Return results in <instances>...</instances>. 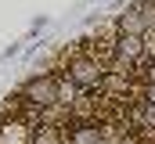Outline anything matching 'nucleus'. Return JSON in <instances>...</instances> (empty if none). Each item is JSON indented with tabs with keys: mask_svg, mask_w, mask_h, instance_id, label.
Segmentation results:
<instances>
[{
	"mask_svg": "<svg viewBox=\"0 0 155 144\" xmlns=\"http://www.w3.org/2000/svg\"><path fill=\"white\" fill-rule=\"evenodd\" d=\"M69 79L79 83V87H94V83L101 79V69H97V61H90V58H76V61L69 65Z\"/></svg>",
	"mask_w": 155,
	"mask_h": 144,
	"instance_id": "f03ea898",
	"label": "nucleus"
},
{
	"mask_svg": "<svg viewBox=\"0 0 155 144\" xmlns=\"http://www.w3.org/2000/svg\"><path fill=\"white\" fill-rule=\"evenodd\" d=\"M116 51H119V58H137V54L144 51V43H141V36H123Z\"/></svg>",
	"mask_w": 155,
	"mask_h": 144,
	"instance_id": "20e7f679",
	"label": "nucleus"
},
{
	"mask_svg": "<svg viewBox=\"0 0 155 144\" xmlns=\"http://www.w3.org/2000/svg\"><path fill=\"white\" fill-rule=\"evenodd\" d=\"M123 144H137V141H134V137H126V141H123Z\"/></svg>",
	"mask_w": 155,
	"mask_h": 144,
	"instance_id": "9b49d317",
	"label": "nucleus"
},
{
	"mask_svg": "<svg viewBox=\"0 0 155 144\" xmlns=\"http://www.w3.org/2000/svg\"><path fill=\"white\" fill-rule=\"evenodd\" d=\"M25 126H18V123H11V126H4L0 130V144H25Z\"/></svg>",
	"mask_w": 155,
	"mask_h": 144,
	"instance_id": "39448f33",
	"label": "nucleus"
},
{
	"mask_svg": "<svg viewBox=\"0 0 155 144\" xmlns=\"http://www.w3.org/2000/svg\"><path fill=\"white\" fill-rule=\"evenodd\" d=\"M25 97H29L33 105H54V101H58V83H54L51 76L33 79V83H25Z\"/></svg>",
	"mask_w": 155,
	"mask_h": 144,
	"instance_id": "f257e3e1",
	"label": "nucleus"
},
{
	"mask_svg": "<svg viewBox=\"0 0 155 144\" xmlns=\"http://www.w3.org/2000/svg\"><path fill=\"white\" fill-rule=\"evenodd\" d=\"M76 144H101V137H97V130L83 126V130H76Z\"/></svg>",
	"mask_w": 155,
	"mask_h": 144,
	"instance_id": "423d86ee",
	"label": "nucleus"
},
{
	"mask_svg": "<svg viewBox=\"0 0 155 144\" xmlns=\"http://www.w3.org/2000/svg\"><path fill=\"white\" fill-rule=\"evenodd\" d=\"M148 51H152V58H155V43H148Z\"/></svg>",
	"mask_w": 155,
	"mask_h": 144,
	"instance_id": "9d476101",
	"label": "nucleus"
},
{
	"mask_svg": "<svg viewBox=\"0 0 155 144\" xmlns=\"http://www.w3.org/2000/svg\"><path fill=\"white\" fill-rule=\"evenodd\" d=\"M144 25H148V22H144L137 11H126V15L119 18V33H123V36H141V33H144Z\"/></svg>",
	"mask_w": 155,
	"mask_h": 144,
	"instance_id": "7ed1b4c3",
	"label": "nucleus"
},
{
	"mask_svg": "<svg viewBox=\"0 0 155 144\" xmlns=\"http://www.w3.org/2000/svg\"><path fill=\"white\" fill-rule=\"evenodd\" d=\"M36 144H61V137H58V130H40Z\"/></svg>",
	"mask_w": 155,
	"mask_h": 144,
	"instance_id": "0eeeda50",
	"label": "nucleus"
},
{
	"mask_svg": "<svg viewBox=\"0 0 155 144\" xmlns=\"http://www.w3.org/2000/svg\"><path fill=\"white\" fill-rule=\"evenodd\" d=\"M148 119H152V123H155V105H148Z\"/></svg>",
	"mask_w": 155,
	"mask_h": 144,
	"instance_id": "1a4fd4ad",
	"label": "nucleus"
},
{
	"mask_svg": "<svg viewBox=\"0 0 155 144\" xmlns=\"http://www.w3.org/2000/svg\"><path fill=\"white\" fill-rule=\"evenodd\" d=\"M148 105H155V83L148 87Z\"/></svg>",
	"mask_w": 155,
	"mask_h": 144,
	"instance_id": "6e6552de",
	"label": "nucleus"
}]
</instances>
